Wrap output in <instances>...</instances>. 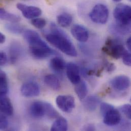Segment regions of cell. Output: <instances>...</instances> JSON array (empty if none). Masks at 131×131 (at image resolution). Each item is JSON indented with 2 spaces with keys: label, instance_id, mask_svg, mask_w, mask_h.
<instances>
[{
  "label": "cell",
  "instance_id": "cell-33",
  "mask_svg": "<svg viewBox=\"0 0 131 131\" xmlns=\"http://www.w3.org/2000/svg\"><path fill=\"white\" fill-rule=\"evenodd\" d=\"M83 131H95V128L93 125L92 124H87L82 129Z\"/></svg>",
  "mask_w": 131,
  "mask_h": 131
},
{
  "label": "cell",
  "instance_id": "cell-37",
  "mask_svg": "<svg viewBox=\"0 0 131 131\" xmlns=\"http://www.w3.org/2000/svg\"><path fill=\"white\" fill-rule=\"evenodd\" d=\"M129 1H131V0H129Z\"/></svg>",
  "mask_w": 131,
  "mask_h": 131
},
{
  "label": "cell",
  "instance_id": "cell-24",
  "mask_svg": "<svg viewBox=\"0 0 131 131\" xmlns=\"http://www.w3.org/2000/svg\"><path fill=\"white\" fill-rule=\"evenodd\" d=\"M8 92V81L4 71L0 69V92L7 94Z\"/></svg>",
  "mask_w": 131,
  "mask_h": 131
},
{
  "label": "cell",
  "instance_id": "cell-10",
  "mask_svg": "<svg viewBox=\"0 0 131 131\" xmlns=\"http://www.w3.org/2000/svg\"><path fill=\"white\" fill-rule=\"evenodd\" d=\"M31 54L37 59H43L51 56L57 54L55 51L49 47L29 48Z\"/></svg>",
  "mask_w": 131,
  "mask_h": 131
},
{
  "label": "cell",
  "instance_id": "cell-35",
  "mask_svg": "<svg viewBox=\"0 0 131 131\" xmlns=\"http://www.w3.org/2000/svg\"><path fill=\"white\" fill-rule=\"evenodd\" d=\"M5 41V36L0 32V43H3Z\"/></svg>",
  "mask_w": 131,
  "mask_h": 131
},
{
  "label": "cell",
  "instance_id": "cell-36",
  "mask_svg": "<svg viewBox=\"0 0 131 131\" xmlns=\"http://www.w3.org/2000/svg\"><path fill=\"white\" fill-rule=\"evenodd\" d=\"M113 1H114L115 2H119V1H121L122 0H113Z\"/></svg>",
  "mask_w": 131,
  "mask_h": 131
},
{
  "label": "cell",
  "instance_id": "cell-22",
  "mask_svg": "<svg viewBox=\"0 0 131 131\" xmlns=\"http://www.w3.org/2000/svg\"><path fill=\"white\" fill-rule=\"evenodd\" d=\"M57 20L60 26L63 28H66L69 26L72 23V17L68 13H63L58 15Z\"/></svg>",
  "mask_w": 131,
  "mask_h": 131
},
{
  "label": "cell",
  "instance_id": "cell-11",
  "mask_svg": "<svg viewBox=\"0 0 131 131\" xmlns=\"http://www.w3.org/2000/svg\"><path fill=\"white\" fill-rule=\"evenodd\" d=\"M103 116L104 117V124L109 126H116L121 121V115L119 112L114 108L107 111Z\"/></svg>",
  "mask_w": 131,
  "mask_h": 131
},
{
  "label": "cell",
  "instance_id": "cell-32",
  "mask_svg": "<svg viewBox=\"0 0 131 131\" xmlns=\"http://www.w3.org/2000/svg\"><path fill=\"white\" fill-rule=\"evenodd\" d=\"M7 56L5 52L0 51V66H4L7 62Z\"/></svg>",
  "mask_w": 131,
  "mask_h": 131
},
{
  "label": "cell",
  "instance_id": "cell-1",
  "mask_svg": "<svg viewBox=\"0 0 131 131\" xmlns=\"http://www.w3.org/2000/svg\"><path fill=\"white\" fill-rule=\"evenodd\" d=\"M51 32L46 35V39L66 55L71 57H76L77 56L76 49L66 33L54 24H51Z\"/></svg>",
  "mask_w": 131,
  "mask_h": 131
},
{
  "label": "cell",
  "instance_id": "cell-12",
  "mask_svg": "<svg viewBox=\"0 0 131 131\" xmlns=\"http://www.w3.org/2000/svg\"><path fill=\"white\" fill-rule=\"evenodd\" d=\"M71 33L78 41L81 42H85L89 38L88 31L85 27L80 25H73L71 29Z\"/></svg>",
  "mask_w": 131,
  "mask_h": 131
},
{
  "label": "cell",
  "instance_id": "cell-16",
  "mask_svg": "<svg viewBox=\"0 0 131 131\" xmlns=\"http://www.w3.org/2000/svg\"><path fill=\"white\" fill-rule=\"evenodd\" d=\"M30 114L34 118H41L46 115V107L45 103L35 102L30 107Z\"/></svg>",
  "mask_w": 131,
  "mask_h": 131
},
{
  "label": "cell",
  "instance_id": "cell-7",
  "mask_svg": "<svg viewBox=\"0 0 131 131\" xmlns=\"http://www.w3.org/2000/svg\"><path fill=\"white\" fill-rule=\"evenodd\" d=\"M21 94L26 97L37 96L40 92L39 85L34 82H28L24 83L20 88Z\"/></svg>",
  "mask_w": 131,
  "mask_h": 131
},
{
  "label": "cell",
  "instance_id": "cell-30",
  "mask_svg": "<svg viewBox=\"0 0 131 131\" xmlns=\"http://www.w3.org/2000/svg\"><path fill=\"white\" fill-rule=\"evenodd\" d=\"M124 63L126 66H131V55L130 52L127 51L122 57Z\"/></svg>",
  "mask_w": 131,
  "mask_h": 131
},
{
  "label": "cell",
  "instance_id": "cell-27",
  "mask_svg": "<svg viewBox=\"0 0 131 131\" xmlns=\"http://www.w3.org/2000/svg\"><path fill=\"white\" fill-rule=\"evenodd\" d=\"M6 28L10 32L14 34L21 33L24 30L22 26L17 24H9L7 26Z\"/></svg>",
  "mask_w": 131,
  "mask_h": 131
},
{
  "label": "cell",
  "instance_id": "cell-25",
  "mask_svg": "<svg viewBox=\"0 0 131 131\" xmlns=\"http://www.w3.org/2000/svg\"><path fill=\"white\" fill-rule=\"evenodd\" d=\"M46 107V115L50 118H57L59 117L58 112L49 103H45Z\"/></svg>",
  "mask_w": 131,
  "mask_h": 131
},
{
  "label": "cell",
  "instance_id": "cell-26",
  "mask_svg": "<svg viewBox=\"0 0 131 131\" xmlns=\"http://www.w3.org/2000/svg\"><path fill=\"white\" fill-rule=\"evenodd\" d=\"M31 24L36 28L42 29L47 24L46 20L42 18H35L31 21Z\"/></svg>",
  "mask_w": 131,
  "mask_h": 131
},
{
  "label": "cell",
  "instance_id": "cell-18",
  "mask_svg": "<svg viewBox=\"0 0 131 131\" xmlns=\"http://www.w3.org/2000/svg\"><path fill=\"white\" fill-rule=\"evenodd\" d=\"M101 103V99L96 95H91L88 97L84 102L85 108L89 111L95 110Z\"/></svg>",
  "mask_w": 131,
  "mask_h": 131
},
{
  "label": "cell",
  "instance_id": "cell-6",
  "mask_svg": "<svg viewBox=\"0 0 131 131\" xmlns=\"http://www.w3.org/2000/svg\"><path fill=\"white\" fill-rule=\"evenodd\" d=\"M58 107L63 112L70 113L75 107V101L73 97L69 95H60L56 99Z\"/></svg>",
  "mask_w": 131,
  "mask_h": 131
},
{
  "label": "cell",
  "instance_id": "cell-15",
  "mask_svg": "<svg viewBox=\"0 0 131 131\" xmlns=\"http://www.w3.org/2000/svg\"><path fill=\"white\" fill-rule=\"evenodd\" d=\"M0 111L5 115L10 116L13 114V109L10 99L6 94L0 92Z\"/></svg>",
  "mask_w": 131,
  "mask_h": 131
},
{
  "label": "cell",
  "instance_id": "cell-5",
  "mask_svg": "<svg viewBox=\"0 0 131 131\" xmlns=\"http://www.w3.org/2000/svg\"><path fill=\"white\" fill-rule=\"evenodd\" d=\"M24 36L29 48H45L49 46L35 31L27 30L24 33Z\"/></svg>",
  "mask_w": 131,
  "mask_h": 131
},
{
  "label": "cell",
  "instance_id": "cell-2",
  "mask_svg": "<svg viewBox=\"0 0 131 131\" xmlns=\"http://www.w3.org/2000/svg\"><path fill=\"white\" fill-rule=\"evenodd\" d=\"M113 16L118 26L128 29L130 27L131 21V8L130 6L123 4H118L114 10Z\"/></svg>",
  "mask_w": 131,
  "mask_h": 131
},
{
  "label": "cell",
  "instance_id": "cell-8",
  "mask_svg": "<svg viewBox=\"0 0 131 131\" xmlns=\"http://www.w3.org/2000/svg\"><path fill=\"white\" fill-rule=\"evenodd\" d=\"M17 8L19 10L23 16L28 19H33L41 14V10L37 7L28 6L23 4L18 3L17 4Z\"/></svg>",
  "mask_w": 131,
  "mask_h": 131
},
{
  "label": "cell",
  "instance_id": "cell-14",
  "mask_svg": "<svg viewBox=\"0 0 131 131\" xmlns=\"http://www.w3.org/2000/svg\"><path fill=\"white\" fill-rule=\"evenodd\" d=\"M23 54V48L21 45L17 41L12 42L9 47L10 59L12 63H14L20 58Z\"/></svg>",
  "mask_w": 131,
  "mask_h": 131
},
{
  "label": "cell",
  "instance_id": "cell-31",
  "mask_svg": "<svg viewBox=\"0 0 131 131\" xmlns=\"http://www.w3.org/2000/svg\"><path fill=\"white\" fill-rule=\"evenodd\" d=\"M113 108L114 107L109 104L106 103H102L101 104V112L102 115L103 116L107 111Z\"/></svg>",
  "mask_w": 131,
  "mask_h": 131
},
{
  "label": "cell",
  "instance_id": "cell-28",
  "mask_svg": "<svg viewBox=\"0 0 131 131\" xmlns=\"http://www.w3.org/2000/svg\"><path fill=\"white\" fill-rule=\"evenodd\" d=\"M119 110L129 119H131V106L130 104H125L119 108Z\"/></svg>",
  "mask_w": 131,
  "mask_h": 131
},
{
  "label": "cell",
  "instance_id": "cell-20",
  "mask_svg": "<svg viewBox=\"0 0 131 131\" xmlns=\"http://www.w3.org/2000/svg\"><path fill=\"white\" fill-rule=\"evenodd\" d=\"M74 91L80 100H83L88 93V88L84 81H80L78 84H75Z\"/></svg>",
  "mask_w": 131,
  "mask_h": 131
},
{
  "label": "cell",
  "instance_id": "cell-13",
  "mask_svg": "<svg viewBox=\"0 0 131 131\" xmlns=\"http://www.w3.org/2000/svg\"><path fill=\"white\" fill-rule=\"evenodd\" d=\"M66 71L68 79L73 84H77L81 81L79 68L77 65L72 62L66 65Z\"/></svg>",
  "mask_w": 131,
  "mask_h": 131
},
{
  "label": "cell",
  "instance_id": "cell-9",
  "mask_svg": "<svg viewBox=\"0 0 131 131\" xmlns=\"http://www.w3.org/2000/svg\"><path fill=\"white\" fill-rule=\"evenodd\" d=\"M130 78L124 75L115 77L110 81L111 86L115 90L124 91L128 89L130 86Z\"/></svg>",
  "mask_w": 131,
  "mask_h": 131
},
{
  "label": "cell",
  "instance_id": "cell-29",
  "mask_svg": "<svg viewBox=\"0 0 131 131\" xmlns=\"http://www.w3.org/2000/svg\"><path fill=\"white\" fill-rule=\"evenodd\" d=\"M8 126V121L4 115L0 111V130H4L7 129Z\"/></svg>",
  "mask_w": 131,
  "mask_h": 131
},
{
  "label": "cell",
  "instance_id": "cell-17",
  "mask_svg": "<svg viewBox=\"0 0 131 131\" xmlns=\"http://www.w3.org/2000/svg\"><path fill=\"white\" fill-rule=\"evenodd\" d=\"M50 67L55 72L59 75H62L66 69V62L62 58L56 57L51 60Z\"/></svg>",
  "mask_w": 131,
  "mask_h": 131
},
{
  "label": "cell",
  "instance_id": "cell-3",
  "mask_svg": "<svg viewBox=\"0 0 131 131\" xmlns=\"http://www.w3.org/2000/svg\"><path fill=\"white\" fill-rule=\"evenodd\" d=\"M109 12L108 7L103 4H97L90 12L89 16L91 20L95 23L104 24L109 18Z\"/></svg>",
  "mask_w": 131,
  "mask_h": 131
},
{
  "label": "cell",
  "instance_id": "cell-23",
  "mask_svg": "<svg viewBox=\"0 0 131 131\" xmlns=\"http://www.w3.org/2000/svg\"><path fill=\"white\" fill-rule=\"evenodd\" d=\"M0 19L8 20L13 23H17L20 20L18 16L9 13L2 8H0Z\"/></svg>",
  "mask_w": 131,
  "mask_h": 131
},
{
  "label": "cell",
  "instance_id": "cell-21",
  "mask_svg": "<svg viewBox=\"0 0 131 131\" xmlns=\"http://www.w3.org/2000/svg\"><path fill=\"white\" fill-rule=\"evenodd\" d=\"M68 129L67 121L63 117H58L53 123L51 131H65Z\"/></svg>",
  "mask_w": 131,
  "mask_h": 131
},
{
  "label": "cell",
  "instance_id": "cell-4",
  "mask_svg": "<svg viewBox=\"0 0 131 131\" xmlns=\"http://www.w3.org/2000/svg\"><path fill=\"white\" fill-rule=\"evenodd\" d=\"M103 50L106 54L116 59L122 58L127 51L118 41L110 38L107 40L106 47H104Z\"/></svg>",
  "mask_w": 131,
  "mask_h": 131
},
{
  "label": "cell",
  "instance_id": "cell-19",
  "mask_svg": "<svg viewBox=\"0 0 131 131\" xmlns=\"http://www.w3.org/2000/svg\"><path fill=\"white\" fill-rule=\"evenodd\" d=\"M45 83L51 88L59 90L61 88V84L58 78L54 74H48L45 77Z\"/></svg>",
  "mask_w": 131,
  "mask_h": 131
},
{
  "label": "cell",
  "instance_id": "cell-34",
  "mask_svg": "<svg viewBox=\"0 0 131 131\" xmlns=\"http://www.w3.org/2000/svg\"><path fill=\"white\" fill-rule=\"evenodd\" d=\"M126 44H127V47L128 48V49L129 50V52H130L131 50V37L128 38V39L127 40L126 42Z\"/></svg>",
  "mask_w": 131,
  "mask_h": 131
}]
</instances>
